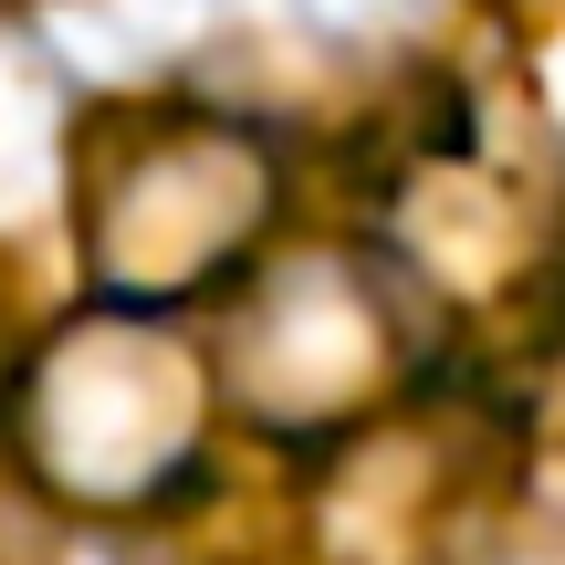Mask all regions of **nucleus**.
Returning <instances> with one entry per match:
<instances>
[{
	"instance_id": "nucleus-6",
	"label": "nucleus",
	"mask_w": 565,
	"mask_h": 565,
	"mask_svg": "<svg viewBox=\"0 0 565 565\" xmlns=\"http://www.w3.org/2000/svg\"><path fill=\"white\" fill-rule=\"evenodd\" d=\"M482 565H565V545H503V555H482Z\"/></svg>"
},
{
	"instance_id": "nucleus-3",
	"label": "nucleus",
	"mask_w": 565,
	"mask_h": 565,
	"mask_svg": "<svg viewBox=\"0 0 565 565\" xmlns=\"http://www.w3.org/2000/svg\"><path fill=\"white\" fill-rule=\"evenodd\" d=\"M429 294L377 242H294L231 282L210 335V398H231L263 440L324 450L345 429L419 398Z\"/></svg>"
},
{
	"instance_id": "nucleus-5",
	"label": "nucleus",
	"mask_w": 565,
	"mask_h": 565,
	"mask_svg": "<svg viewBox=\"0 0 565 565\" xmlns=\"http://www.w3.org/2000/svg\"><path fill=\"white\" fill-rule=\"evenodd\" d=\"M450 0H294V21L303 32H324V42H408V32H429Z\"/></svg>"
},
{
	"instance_id": "nucleus-1",
	"label": "nucleus",
	"mask_w": 565,
	"mask_h": 565,
	"mask_svg": "<svg viewBox=\"0 0 565 565\" xmlns=\"http://www.w3.org/2000/svg\"><path fill=\"white\" fill-rule=\"evenodd\" d=\"M63 189L95 303L179 315L200 294H231L273 252L282 137L210 95H126L74 126Z\"/></svg>"
},
{
	"instance_id": "nucleus-2",
	"label": "nucleus",
	"mask_w": 565,
	"mask_h": 565,
	"mask_svg": "<svg viewBox=\"0 0 565 565\" xmlns=\"http://www.w3.org/2000/svg\"><path fill=\"white\" fill-rule=\"evenodd\" d=\"M0 429L42 503L84 513V524H137L200 482L210 356L168 315L84 303V315L42 324L32 356L11 366Z\"/></svg>"
},
{
	"instance_id": "nucleus-4",
	"label": "nucleus",
	"mask_w": 565,
	"mask_h": 565,
	"mask_svg": "<svg viewBox=\"0 0 565 565\" xmlns=\"http://www.w3.org/2000/svg\"><path fill=\"white\" fill-rule=\"evenodd\" d=\"M503 419L524 429V440H565V294L534 303L524 356H513V387H503Z\"/></svg>"
}]
</instances>
